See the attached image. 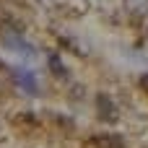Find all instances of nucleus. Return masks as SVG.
<instances>
[{"mask_svg":"<svg viewBox=\"0 0 148 148\" xmlns=\"http://www.w3.org/2000/svg\"><path fill=\"white\" fill-rule=\"evenodd\" d=\"M86 146L88 148H120L122 140H120L117 135H99V138H91Z\"/></svg>","mask_w":148,"mask_h":148,"instance_id":"3","label":"nucleus"},{"mask_svg":"<svg viewBox=\"0 0 148 148\" xmlns=\"http://www.w3.org/2000/svg\"><path fill=\"white\" fill-rule=\"evenodd\" d=\"M49 70H52L57 78H68V70H65V65L60 62L57 55H49Z\"/></svg>","mask_w":148,"mask_h":148,"instance_id":"4","label":"nucleus"},{"mask_svg":"<svg viewBox=\"0 0 148 148\" xmlns=\"http://www.w3.org/2000/svg\"><path fill=\"white\" fill-rule=\"evenodd\" d=\"M5 44H8V49H16V52H34V49H29V44L21 42L18 36H5Z\"/></svg>","mask_w":148,"mask_h":148,"instance_id":"5","label":"nucleus"},{"mask_svg":"<svg viewBox=\"0 0 148 148\" xmlns=\"http://www.w3.org/2000/svg\"><path fill=\"white\" fill-rule=\"evenodd\" d=\"M13 78H16V83H18L23 91L36 94V81H34V75H31L29 70H13Z\"/></svg>","mask_w":148,"mask_h":148,"instance_id":"2","label":"nucleus"},{"mask_svg":"<svg viewBox=\"0 0 148 148\" xmlns=\"http://www.w3.org/2000/svg\"><path fill=\"white\" fill-rule=\"evenodd\" d=\"M138 83H140V88L148 94V73H143V75H140V81H138Z\"/></svg>","mask_w":148,"mask_h":148,"instance_id":"7","label":"nucleus"},{"mask_svg":"<svg viewBox=\"0 0 148 148\" xmlns=\"http://www.w3.org/2000/svg\"><path fill=\"white\" fill-rule=\"evenodd\" d=\"M96 104H99V117H101L104 122H114V117H117L114 101H112L107 94H96Z\"/></svg>","mask_w":148,"mask_h":148,"instance_id":"1","label":"nucleus"},{"mask_svg":"<svg viewBox=\"0 0 148 148\" xmlns=\"http://www.w3.org/2000/svg\"><path fill=\"white\" fill-rule=\"evenodd\" d=\"M52 120H55L57 125H62L65 130H70V127H73V122H70V120H65V117H60V114H52Z\"/></svg>","mask_w":148,"mask_h":148,"instance_id":"6","label":"nucleus"}]
</instances>
